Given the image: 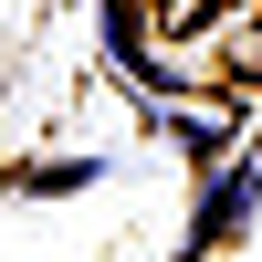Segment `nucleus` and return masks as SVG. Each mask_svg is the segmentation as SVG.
Masks as SVG:
<instances>
[]
</instances>
